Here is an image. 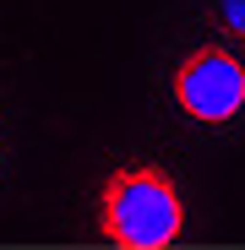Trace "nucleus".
Returning <instances> with one entry per match:
<instances>
[{"label":"nucleus","mask_w":245,"mask_h":250,"mask_svg":"<svg viewBox=\"0 0 245 250\" xmlns=\"http://www.w3.org/2000/svg\"><path fill=\"white\" fill-rule=\"evenodd\" d=\"M218 17H223V27H234L245 38V0H218Z\"/></svg>","instance_id":"obj_3"},{"label":"nucleus","mask_w":245,"mask_h":250,"mask_svg":"<svg viewBox=\"0 0 245 250\" xmlns=\"http://www.w3.org/2000/svg\"><path fill=\"white\" fill-rule=\"evenodd\" d=\"M185 229L180 185L163 169H114L98 190V234L120 250H169Z\"/></svg>","instance_id":"obj_1"},{"label":"nucleus","mask_w":245,"mask_h":250,"mask_svg":"<svg viewBox=\"0 0 245 250\" xmlns=\"http://www.w3.org/2000/svg\"><path fill=\"white\" fill-rule=\"evenodd\" d=\"M175 104L201 120V125H223L245 109V65L223 44H201L196 55L180 60L175 71Z\"/></svg>","instance_id":"obj_2"}]
</instances>
